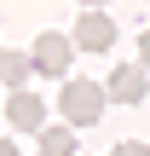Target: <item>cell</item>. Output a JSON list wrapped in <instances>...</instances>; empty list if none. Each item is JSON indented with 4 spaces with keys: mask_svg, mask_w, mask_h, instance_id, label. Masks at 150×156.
Segmentation results:
<instances>
[{
    "mask_svg": "<svg viewBox=\"0 0 150 156\" xmlns=\"http://www.w3.org/2000/svg\"><path fill=\"white\" fill-rule=\"evenodd\" d=\"M139 64H145V69H150V29H145V35H139Z\"/></svg>",
    "mask_w": 150,
    "mask_h": 156,
    "instance_id": "9c48e42d",
    "label": "cell"
},
{
    "mask_svg": "<svg viewBox=\"0 0 150 156\" xmlns=\"http://www.w3.org/2000/svg\"><path fill=\"white\" fill-rule=\"evenodd\" d=\"M69 52H75V41H69V35H58V29H46V35H35V46H29V69L58 81V75L69 69Z\"/></svg>",
    "mask_w": 150,
    "mask_h": 156,
    "instance_id": "7a4b0ae2",
    "label": "cell"
},
{
    "mask_svg": "<svg viewBox=\"0 0 150 156\" xmlns=\"http://www.w3.org/2000/svg\"><path fill=\"white\" fill-rule=\"evenodd\" d=\"M110 156H150V145H139V139H121V145H116Z\"/></svg>",
    "mask_w": 150,
    "mask_h": 156,
    "instance_id": "ba28073f",
    "label": "cell"
},
{
    "mask_svg": "<svg viewBox=\"0 0 150 156\" xmlns=\"http://www.w3.org/2000/svg\"><path fill=\"white\" fill-rule=\"evenodd\" d=\"M69 41H75L81 52H110V41H116V23H110V17H104V12L92 6V12H87V17L75 23V35H69Z\"/></svg>",
    "mask_w": 150,
    "mask_h": 156,
    "instance_id": "5b68a950",
    "label": "cell"
},
{
    "mask_svg": "<svg viewBox=\"0 0 150 156\" xmlns=\"http://www.w3.org/2000/svg\"><path fill=\"white\" fill-rule=\"evenodd\" d=\"M40 156H75V127H40Z\"/></svg>",
    "mask_w": 150,
    "mask_h": 156,
    "instance_id": "8992f818",
    "label": "cell"
},
{
    "mask_svg": "<svg viewBox=\"0 0 150 156\" xmlns=\"http://www.w3.org/2000/svg\"><path fill=\"white\" fill-rule=\"evenodd\" d=\"M81 6H104V0H81Z\"/></svg>",
    "mask_w": 150,
    "mask_h": 156,
    "instance_id": "8fae6325",
    "label": "cell"
},
{
    "mask_svg": "<svg viewBox=\"0 0 150 156\" xmlns=\"http://www.w3.org/2000/svg\"><path fill=\"white\" fill-rule=\"evenodd\" d=\"M0 156H17V145H12V139H0Z\"/></svg>",
    "mask_w": 150,
    "mask_h": 156,
    "instance_id": "30bf717a",
    "label": "cell"
},
{
    "mask_svg": "<svg viewBox=\"0 0 150 156\" xmlns=\"http://www.w3.org/2000/svg\"><path fill=\"white\" fill-rule=\"evenodd\" d=\"M6 122H12L17 133H40V127H46V104H40V93L17 87V93L6 98Z\"/></svg>",
    "mask_w": 150,
    "mask_h": 156,
    "instance_id": "3957f363",
    "label": "cell"
},
{
    "mask_svg": "<svg viewBox=\"0 0 150 156\" xmlns=\"http://www.w3.org/2000/svg\"><path fill=\"white\" fill-rule=\"evenodd\" d=\"M58 110H64V122H69V127H92V122L104 116V87L75 75L69 87H58Z\"/></svg>",
    "mask_w": 150,
    "mask_h": 156,
    "instance_id": "6da1fadb",
    "label": "cell"
},
{
    "mask_svg": "<svg viewBox=\"0 0 150 156\" xmlns=\"http://www.w3.org/2000/svg\"><path fill=\"white\" fill-rule=\"evenodd\" d=\"M145 64H116L110 81H104V98H121V104H145Z\"/></svg>",
    "mask_w": 150,
    "mask_h": 156,
    "instance_id": "277c9868",
    "label": "cell"
},
{
    "mask_svg": "<svg viewBox=\"0 0 150 156\" xmlns=\"http://www.w3.org/2000/svg\"><path fill=\"white\" fill-rule=\"evenodd\" d=\"M29 81V52H0V87H23Z\"/></svg>",
    "mask_w": 150,
    "mask_h": 156,
    "instance_id": "52a82bcc",
    "label": "cell"
}]
</instances>
